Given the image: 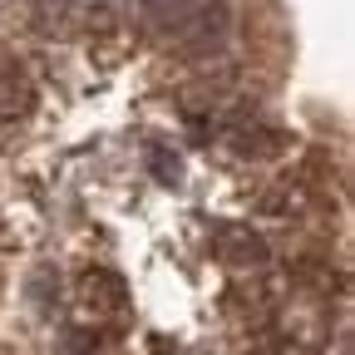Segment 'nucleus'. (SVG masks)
<instances>
[{"label":"nucleus","instance_id":"1","mask_svg":"<svg viewBox=\"0 0 355 355\" xmlns=\"http://www.w3.org/2000/svg\"><path fill=\"white\" fill-rule=\"evenodd\" d=\"M227 35H232V6L227 0H202V6L173 30L178 50L193 55V60H212L222 44H227Z\"/></svg>","mask_w":355,"mask_h":355},{"label":"nucleus","instance_id":"2","mask_svg":"<svg viewBox=\"0 0 355 355\" xmlns=\"http://www.w3.org/2000/svg\"><path fill=\"white\" fill-rule=\"evenodd\" d=\"M282 144H286V133L272 128V123H242V128H232V153H242V158H277Z\"/></svg>","mask_w":355,"mask_h":355},{"label":"nucleus","instance_id":"3","mask_svg":"<svg viewBox=\"0 0 355 355\" xmlns=\"http://www.w3.org/2000/svg\"><path fill=\"white\" fill-rule=\"evenodd\" d=\"M217 247L232 266H261L266 261V242L252 227H217Z\"/></svg>","mask_w":355,"mask_h":355},{"label":"nucleus","instance_id":"4","mask_svg":"<svg viewBox=\"0 0 355 355\" xmlns=\"http://www.w3.org/2000/svg\"><path fill=\"white\" fill-rule=\"evenodd\" d=\"M198 6H202V0H144V15H148L158 30H178Z\"/></svg>","mask_w":355,"mask_h":355},{"label":"nucleus","instance_id":"5","mask_svg":"<svg viewBox=\"0 0 355 355\" xmlns=\"http://www.w3.org/2000/svg\"><path fill=\"white\" fill-rule=\"evenodd\" d=\"M153 173H158L163 183L173 188V183H178V173H183V168H178V158H168V153H153Z\"/></svg>","mask_w":355,"mask_h":355}]
</instances>
